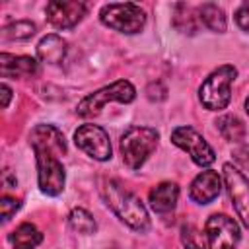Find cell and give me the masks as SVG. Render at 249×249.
<instances>
[{
  "mask_svg": "<svg viewBox=\"0 0 249 249\" xmlns=\"http://www.w3.org/2000/svg\"><path fill=\"white\" fill-rule=\"evenodd\" d=\"M177 200H179V187L171 181L158 183L156 187L150 189V195H148V202L152 210H156L158 214L171 212L177 206Z\"/></svg>",
  "mask_w": 249,
  "mask_h": 249,
  "instance_id": "5bb4252c",
  "label": "cell"
},
{
  "mask_svg": "<svg viewBox=\"0 0 249 249\" xmlns=\"http://www.w3.org/2000/svg\"><path fill=\"white\" fill-rule=\"evenodd\" d=\"M39 72V62L27 54H0V74L2 78H29Z\"/></svg>",
  "mask_w": 249,
  "mask_h": 249,
  "instance_id": "4fadbf2b",
  "label": "cell"
},
{
  "mask_svg": "<svg viewBox=\"0 0 249 249\" xmlns=\"http://www.w3.org/2000/svg\"><path fill=\"white\" fill-rule=\"evenodd\" d=\"M88 6L84 2H70V0H53L47 4L45 14L53 27L56 29H72L84 16Z\"/></svg>",
  "mask_w": 249,
  "mask_h": 249,
  "instance_id": "8fae6325",
  "label": "cell"
},
{
  "mask_svg": "<svg viewBox=\"0 0 249 249\" xmlns=\"http://www.w3.org/2000/svg\"><path fill=\"white\" fill-rule=\"evenodd\" d=\"M136 97V89L134 86L128 82V80H117L113 82L111 86H105L89 95H86L78 107H76V113L84 119H91V117H97L101 113V109L111 103V101H119V103H130L132 99Z\"/></svg>",
  "mask_w": 249,
  "mask_h": 249,
  "instance_id": "5b68a950",
  "label": "cell"
},
{
  "mask_svg": "<svg viewBox=\"0 0 249 249\" xmlns=\"http://www.w3.org/2000/svg\"><path fill=\"white\" fill-rule=\"evenodd\" d=\"M239 226L226 214H212L204 226V249H235L239 243Z\"/></svg>",
  "mask_w": 249,
  "mask_h": 249,
  "instance_id": "52a82bcc",
  "label": "cell"
},
{
  "mask_svg": "<svg viewBox=\"0 0 249 249\" xmlns=\"http://www.w3.org/2000/svg\"><path fill=\"white\" fill-rule=\"evenodd\" d=\"M74 142L84 154H88L97 161L111 160V154H113L111 140H109V134L99 124H89V123L82 124L74 132Z\"/></svg>",
  "mask_w": 249,
  "mask_h": 249,
  "instance_id": "9c48e42d",
  "label": "cell"
},
{
  "mask_svg": "<svg viewBox=\"0 0 249 249\" xmlns=\"http://www.w3.org/2000/svg\"><path fill=\"white\" fill-rule=\"evenodd\" d=\"M181 243L185 249H204V233L196 230L193 224L181 226Z\"/></svg>",
  "mask_w": 249,
  "mask_h": 249,
  "instance_id": "7402d4cb",
  "label": "cell"
},
{
  "mask_svg": "<svg viewBox=\"0 0 249 249\" xmlns=\"http://www.w3.org/2000/svg\"><path fill=\"white\" fill-rule=\"evenodd\" d=\"M224 181L239 220L249 230V179L231 163H224Z\"/></svg>",
  "mask_w": 249,
  "mask_h": 249,
  "instance_id": "30bf717a",
  "label": "cell"
},
{
  "mask_svg": "<svg viewBox=\"0 0 249 249\" xmlns=\"http://www.w3.org/2000/svg\"><path fill=\"white\" fill-rule=\"evenodd\" d=\"M8 241L14 249H35L43 241V233L35 224L23 222L8 235Z\"/></svg>",
  "mask_w": 249,
  "mask_h": 249,
  "instance_id": "2e32d148",
  "label": "cell"
},
{
  "mask_svg": "<svg viewBox=\"0 0 249 249\" xmlns=\"http://www.w3.org/2000/svg\"><path fill=\"white\" fill-rule=\"evenodd\" d=\"M160 134L152 126H130L121 136V154L128 169H140L156 150Z\"/></svg>",
  "mask_w": 249,
  "mask_h": 249,
  "instance_id": "277c9868",
  "label": "cell"
},
{
  "mask_svg": "<svg viewBox=\"0 0 249 249\" xmlns=\"http://www.w3.org/2000/svg\"><path fill=\"white\" fill-rule=\"evenodd\" d=\"M245 111H247V115H249V97L245 99Z\"/></svg>",
  "mask_w": 249,
  "mask_h": 249,
  "instance_id": "484cf974",
  "label": "cell"
},
{
  "mask_svg": "<svg viewBox=\"0 0 249 249\" xmlns=\"http://www.w3.org/2000/svg\"><path fill=\"white\" fill-rule=\"evenodd\" d=\"M196 12H198L200 23L206 25L210 31H216V33L226 31V14H224V10H222L218 4L206 2V4L198 6Z\"/></svg>",
  "mask_w": 249,
  "mask_h": 249,
  "instance_id": "ac0fdd59",
  "label": "cell"
},
{
  "mask_svg": "<svg viewBox=\"0 0 249 249\" xmlns=\"http://www.w3.org/2000/svg\"><path fill=\"white\" fill-rule=\"evenodd\" d=\"M66 49H68L66 41L60 35L51 33L37 43V58L47 64H58L66 56Z\"/></svg>",
  "mask_w": 249,
  "mask_h": 249,
  "instance_id": "9a60e30c",
  "label": "cell"
},
{
  "mask_svg": "<svg viewBox=\"0 0 249 249\" xmlns=\"http://www.w3.org/2000/svg\"><path fill=\"white\" fill-rule=\"evenodd\" d=\"M29 142L35 152L39 189L49 196L60 195L66 183V171L60 161V156L66 154L64 134L53 124H37L29 134Z\"/></svg>",
  "mask_w": 249,
  "mask_h": 249,
  "instance_id": "6da1fadb",
  "label": "cell"
},
{
  "mask_svg": "<svg viewBox=\"0 0 249 249\" xmlns=\"http://www.w3.org/2000/svg\"><path fill=\"white\" fill-rule=\"evenodd\" d=\"M37 31V25L29 19H18V21H12L8 25H4L2 29V35L6 39H16V41H23V39H29L33 37Z\"/></svg>",
  "mask_w": 249,
  "mask_h": 249,
  "instance_id": "44dd1931",
  "label": "cell"
},
{
  "mask_svg": "<svg viewBox=\"0 0 249 249\" xmlns=\"http://www.w3.org/2000/svg\"><path fill=\"white\" fill-rule=\"evenodd\" d=\"M99 19L103 25L132 35L142 31V27L146 25V12L132 2H113V4H105L99 10Z\"/></svg>",
  "mask_w": 249,
  "mask_h": 249,
  "instance_id": "8992f818",
  "label": "cell"
},
{
  "mask_svg": "<svg viewBox=\"0 0 249 249\" xmlns=\"http://www.w3.org/2000/svg\"><path fill=\"white\" fill-rule=\"evenodd\" d=\"M235 23H237L243 31H249V2H243V4L235 10Z\"/></svg>",
  "mask_w": 249,
  "mask_h": 249,
  "instance_id": "cb8c5ba5",
  "label": "cell"
},
{
  "mask_svg": "<svg viewBox=\"0 0 249 249\" xmlns=\"http://www.w3.org/2000/svg\"><path fill=\"white\" fill-rule=\"evenodd\" d=\"M218 132L228 142H241L245 138V124L237 115H222L216 121Z\"/></svg>",
  "mask_w": 249,
  "mask_h": 249,
  "instance_id": "d6986e66",
  "label": "cell"
},
{
  "mask_svg": "<svg viewBox=\"0 0 249 249\" xmlns=\"http://www.w3.org/2000/svg\"><path fill=\"white\" fill-rule=\"evenodd\" d=\"M220 191H222V177L218 175V171L206 169L193 179L191 189H189V196L196 204H208L220 195Z\"/></svg>",
  "mask_w": 249,
  "mask_h": 249,
  "instance_id": "7c38bea8",
  "label": "cell"
},
{
  "mask_svg": "<svg viewBox=\"0 0 249 249\" xmlns=\"http://www.w3.org/2000/svg\"><path fill=\"white\" fill-rule=\"evenodd\" d=\"M235 76H237V70L231 64H224L214 72H210L198 88L200 103L210 111L226 109L231 99V84Z\"/></svg>",
  "mask_w": 249,
  "mask_h": 249,
  "instance_id": "3957f363",
  "label": "cell"
},
{
  "mask_svg": "<svg viewBox=\"0 0 249 249\" xmlns=\"http://www.w3.org/2000/svg\"><path fill=\"white\" fill-rule=\"evenodd\" d=\"M171 142L175 146H179L181 150H185L191 156V160L200 167H208L216 160V154H214L212 146L193 126H177V128H173Z\"/></svg>",
  "mask_w": 249,
  "mask_h": 249,
  "instance_id": "ba28073f",
  "label": "cell"
},
{
  "mask_svg": "<svg viewBox=\"0 0 249 249\" xmlns=\"http://www.w3.org/2000/svg\"><path fill=\"white\" fill-rule=\"evenodd\" d=\"M68 224L78 233H93L97 230V224H95L93 216L86 208H74L68 214Z\"/></svg>",
  "mask_w": 249,
  "mask_h": 249,
  "instance_id": "ffe728a7",
  "label": "cell"
},
{
  "mask_svg": "<svg viewBox=\"0 0 249 249\" xmlns=\"http://www.w3.org/2000/svg\"><path fill=\"white\" fill-rule=\"evenodd\" d=\"M173 25L181 33H189V35L196 33L200 27L198 12L187 4H175L173 6Z\"/></svg>",
  "mask_w": 249,
  "mask_h": 249,
  "instance_id": "e0dca14e",
  "label": "cell"
},
{
  "mask_svg": "<svg viewBox=\"0 0 249 249\" xmlns=\"http://www.w3.org/2000/svg\"><path fill=\"white\" fill-rule=\"evenodd\" d=\"M0 89H2V97H4V99H2V107L6 109V107H8V103H10V97H12V89H10V86H8V84H2V86H0Z\"/></svg>",
  "mask_w": 249,
  "mask_h": 249,
  "instance_id": "d4e9b609",
  "label": "cell"
},
{
  "mask_svg": "<svg viewBox=\"0 0 249 249\" xmlns=\"http://www.w3.org/2000/svg\"><path fill=\"white\" fill-rule=\"evenodd\" d=\"M101 195H103L107 206L128 228H132L136 231H146L150 228V216H148L146 206L132 191L124 189L121 181H117V179L105 181L101 187Z\"/></svg>",
  "mask_w": 249,
  "mask_h": 249,
  "instance_id": "7a4b0ae2",
  "label": "cell"
},
{
  "mask_svg": "<svg viewBox=\"0 0 249 249\" xmlns=\"http://www.w3.org/2000/svg\"><path fill=\"white\" fill-rule=\"evenodd\" d=\"M19 208V200L18 198H12L8 195H4L0 198V212H2V220H10L12 214H16V210Z\"/></svg>",
  "mask_w": 249,
  "mask_h": 249,
  "instance_id": "603a6c76",
  "label": "cell"
}]
</instances>
